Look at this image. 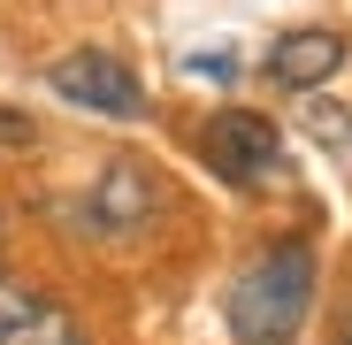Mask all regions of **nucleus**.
I'll use <instances>...</instances> for the list:
<instances>
[{
	"label": "nucleus",
	"instance_id": "1",
	"mask_svg": "<svg viewBox=\"0 0 352 345\" xmlns=\"http://www.w3.org/2000/svg\"><path fill=\"white\" fill-rule=\"evenodd\" d=\"M314 284H322L314 238H268L230 284V337L238 345H299V330L314 315Z\"/></svg>",
	"mask_w": 352,
	"mask_h": 345
},
{
	"label": "nucleus",
	"instance_id": "2",
	"mask_svg": "<svg viewBox=\"0 0 352 345\" xmlns=\"http://www.w3.org/2000/svg\"><path fill=\"white\" fill-rule=\"evenodd\" d=\"M199 154L222 185H238V192H268L283 185V131L268 123L261 107H214L207 123H199Z\"/></svg>",
	"mask_w": 352,
	"mask_h": 345
},
{
	"label": "nucleus",
	"instance_id": "3",
	"mask_svg": "<svg viewBox=\"0 0 352 345\" xmlns=\"http://www.w3.org/2000/svg\"><path fill=\"white\" fill-rule=\"evenodd\" d=\"M46 85L62 92L69 107H85V115L146 123V85H138V70L123 62V54H107V46H69V54H54V62H46Z\"/></svg>",
	"mask_w": 352,
	"mask_h": 345
},
{
	"label": "nucleus",
	"instance_id": "4",
	"mask_svg": "<svg viewBox=\"0 0 352 345\" xmlns=\"http://www.w3.org/2000/svg\"><path fill=\"white\" fill-rule=\"evenodd\" d=\"M0 345H92V337H85V322L62 300L31 292L23 276L0 269Z\"/></svg>",
	"mask_w": 352,
	"mask_h": 345
},
{
	"label": "nucleus",
	"instance_id": "5",
	"mask_svg": "<svg viewBox=\"0 0 352 345\" xmlns=\"http://www.w3.org/2000/svg\"><path fill=\"white\" fill-rule=\"evenodd\" d=\"M337 70H344V31H329V23H299L268 46V85H283V92H322Z\"/></svg>",
	"mask_w": 352,
	"mask_h": 345
},
{
	"label": "nucleus",
	"instance_id": "6",
	"mask_svg": "<svg viewBox=\"0 0 352 345\" xmlns=\"http://www.w3.org/2000/svg\"><path fill=\"white\" fill-rule=\"evenodd\" d=\"M0 146H31V115H16V107H0Z\"/></svg>",
	"mask_w": 352,
	"mask_h": 345
},
{
	"label": "nucleus",
	"instance_id": "7",
	"mask_svg": "<svg viewBox=\"0 0 352 345\" xmlns=\"http://www.w3.org/2000/svg\"><path fill=\"white\" fill-rule=\"evenodd\" d=\"M337 345H352V315H344V337H337Z\"/></svg>",
	"mask_w": 352,
	"mask_h": 345
}]
</instances>
